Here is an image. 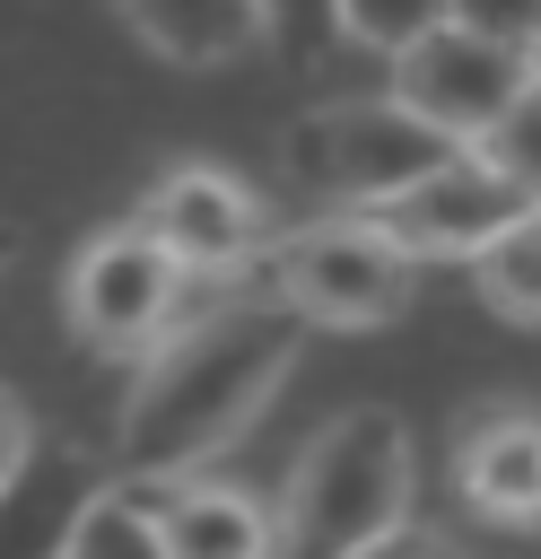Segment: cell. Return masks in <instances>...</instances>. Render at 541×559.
I'll return each mask as SVG.
<instances>
[{
    "instance_id": "cell-1",
    "label": "cell",
    "mask_w": 541,
    "mask_h": 559,
    "mask_svg": "<svg viewBox=\"0 0 541 559\" xmlns=\"http://www.w3.org/2000/svg\"><path fill=\"white\" fill-rule=\"evenodd\" d=\"M297 341H305V323L279 297H244V306H218V314L157 332L148 367L122 402V428H113L122 480L148 489V480H183L209 454H227L288 384Z\"/></svg>"
},
{
    "instance_id": "cell-2",
    "label": "cell",
    "mask_w": 541,
    "mask_h": 559,
    "mask_svg": "<svg viewBox=\"0 0 541 559\" xmlns=\"http://www.w3.org/2000/svg\"><path fill=\"white\" fill-rule=\"evenodd\" d=\"M393 524H410V428L384 402H349L288 463L270 533L288 559H349Z\"/></svg>"
},
{
    "instance_id": "cell-3",
    "label": "cell",
    "mask_w": 541,
    "mask_h": 559,
    "mask_svg": "<svg viewBox=\"0 0 541 559\" xmlns=\"http://www.w3.org/2000/svg\"><path fill=\"white\" fill-rule=\"evenodd\" d=\"M454 140L428 131L419 114H401L393 96H349V105H314L288 122L279 140V175L305 192V201H349V210H375L393 201L401 183H419L428 166H445Z\"/></svg>"
},
{
    "instance_id": "cell-4",
    "label": "cell",
    "mask_w": 541,
    "mask_h": 559,
    "mask_svg": "<svg viewBox=\"0 0 541 559\" xmlns=\"http://www.w3.org/2000/svg\"><path fill=\"white\" fill-rule=\"evenodd\" d=\"M270 297L323 332H375L410 306V253H393L366 218H314L270 236Z\"/></svg>"
},
{
    "instance_id": "cell-5",
    "label": "cell",
    "mask_w": 541,
    "mask_h": 559,
    "mask_svg": "<svg viewBox=\"0 0 541 559\" xmlns=\"http://www.w3.org/2000/svg\"><path fill=\"white\" fill-rule=\"evenodd\" d=\"M524 79H532L524 52L480 44V35H462V26H428L419 44L393 52V87H384V96H393L401 114H419L428 131H445L454 148H471V140L515 105Z\"/></svg>"
},
{
    "instance_id": "cell-6",
    "label": "cell",
    "mask_w": 541,
    "mask_h": 559,
    "mask_svg": "<svg viewBox=\"0 0 541 559\" xmlns=\"http://www.w3.org/2000/svg\"><path fill=\"white\" fill-rule=\"evenodd\" d=\"M532 201L506 183V175H489L471 148H454L445 166H428L419 183H401L393 201H375L366 210V227L393 245V253H410V262H471L506 218H524Z\"/></svg>"
},
{
    "instance_id": "cell-7",
    "label": "cell",
    "mask_w": 541,
    "mask_h": 559,
    "mask_svg": "<svg viewBox=\"0 0 541 559\" xmlns=\"http://www.w3.org/2000/svg\"><path fill=\"white\" fill-rule=\"evenodd\" d=\"M192 271H175L140 227H113L96 236L70 280H61V306H70V332L87 349H148L166 323H175V297H183Z\"/></svg>"
},
{
    "instance_id": "cell-8",
    "label": "cell",
    "mask_w": 541,
    "mask_h": 559,
    "mask_svg": "<svg viewBox=\"0 0 541 559\" xmlns=\"http://www.w3.org/2000/svg\"><path fill=\"white\" fill-rule=\"evenodd\" d=\"M131 227H140L175 271H244L253 253H270L262 201H253L236 175H218V166H175V175H157Z\"/></svg>"
},
{
    "instance_id": "cell-9",
    "label": "cell",
    "mask_w": 541,
    "mask_h": 559,
    "mask_svg": "<svg viewBox=\"0 0 541 559\" xmlns=\"http://www.w3.org/2000/svg\"><path fill=\"white\" fill-rule=\"evenodd\" d=\"M454 480L480 524L541 533V411H515V402L480 411L454 445Z\"/></svg>"
},
{
    "instance_id": "cell-10",
    "label": "cell",
    "mask_w": 541,
    "mask_h": 559,
    "mask_svg": "<svg viewBox=\"0 0 541 559\" xmlns=\"http://www.w3.org/2000/svg\"><path fill=\"white\" fill-rule=\"evenodd\" d=\"M113 9L175 70H227V61H244V52L270 44L262 0H113Z\"/></svg>"
},
{
    "instance_id": "cell-11",
    "label": "cell",
    "mask_w": 541,
    "mask_h": 559,
    "mask_svg": "<svg viewBox=\"0 0 541 559\" xmlns=\"http://www.w3.org/2000/svg\"><path fill=\"white\" fill-rule=\"evenodd\" d=\"M157 507V533L175 559H279V533H270V507L253 489H227V480H175L148 498Z\"/></svg>"
},
{
    "instance_id": "cell-12",
    "label": "cell",
    "mask_w": 541,
    "mask_h": 559,
    "mask_svg": "<svg viewBox=\"0 0 541 559\" xmlns=\"http://www.w3.org/2000/svg\"><path fill=\"white\" fill-rule=\"evenodd\" d=\"M87 489H96V463L79 445H35L26 472L0 489V559H61Z\"/></svg>"
},
{
    "instance_id": "cell-13",
    "label": "cell",
    "mask_w": 541,
    "mask_h": 559,
    "mask_svg": "<svg viewBox=\"0 0 541 559\" xmlns=\"http://www.w3.org/2000/svg\"><path fill=\"white\" fill-rule=\"evenodd\" d=\"M61 559H175L166 550V533H157V507H148V489H131V480H96L87 489V507L70 515V542H61Z\"/></svg>"
},
{
    "instance_id": "cell-14",
    "label": "cell",
    "mask_w": 541,
    "mask_h": 559,
    "mask_svg": "<svg viewBox=\"0 0 541 559\" xmlns=\"http://www.w3.org/2000/svg\"><path fill=\"white\" fill-rule=\"evenodd\" d=\"M471 280L480 297L506 314V323H541V201L524 218H506L480 253H471Z\"/></svg>"
},
{
    "instance_id": "cell-15",
    "label": "cell",
    "mask_w": 541,
    "mask_h": 559,
    "mask_svg": "<svg viewBox=\"0 0 541 559\" xmlns=\"http://www.w3.org/2000/svg\"><path fill=\"white\" fill-rule=\"evenodd\" d=\"M471 157H480L489 175H506L524 201H541V79H524V87H515V105L471 140Z\"/></svg>"
},
{
    "instance_id": "cell-16",
    "label": "cell",
    "mask_w": 541,
    "mask_h": 559,
    "mask_svg": "<svg viewBox=\"0 0 541 559\" xmlns=\"http://www.w3.org/2000/svg\"><path fill=\"white\" fill-rule=\"evenodd\" d=\"M332 26H340L349 44L401 52V44H419L428 26H445V0H332Z\"/></svg>"
},
{
    "instance_id": "cell-17",
    "label": "cell",
    "mask_w": 541,
    "mask_h": 559,
    "mask_svg": "<svg viewBox=\"0 0 541 559\" xmlns=\"http://www.w3.org/2000/svg\"><path fill=\"white\" fill-rule=\"evenodd\" d=\"M445 26H462L480 44H506V52H532L541 0H445Z\"/></svg>"
},
{
    "instance_id": "cell-18",
    "label": "cell",
    "mask_w": 541,
    "mask_h": 559,
    "mask_svg": "<svg viewBox=\"0 0 541 559\" xmlns=\"http://www.w3.org/2000/svg\"><path fill=\"white\" fill-rule=\"evenodd\" d=\"M349 559H454V542H445V533H419V524H393V533L358 542Z\"/></svg>"
},
{
    "instance_id": "cell-19",
    "label": "cell",
    "mask_w": 541,
    "mask_h": 559,
    "mask_svg": "<svg viewBox=\"0 0 541 559\" xmlns=\"http://www.w3.org/2000/svg\"><path fill=\"white\" fill-rule=\"evenodd\" d=\"M26 454H35V419H26V411H17L9 393H0V489H9L17 472H26Z\"/></svg>"
},
{
    "instance_id": "cell-20",
    "label": "cell",
    "mask_w": 541,
    "mask_h": 559,
    "mask_svg": "<svg viewBox=\"0 0 541 559\" xmlns=\"http://www.w3.org/2000/svg\"><path fill=\"white\" fill-rule=\"evenodd\" d=\"M524 61H532V79H541V26H532V52H524Z\"/></svg>"
}]
</instances>
